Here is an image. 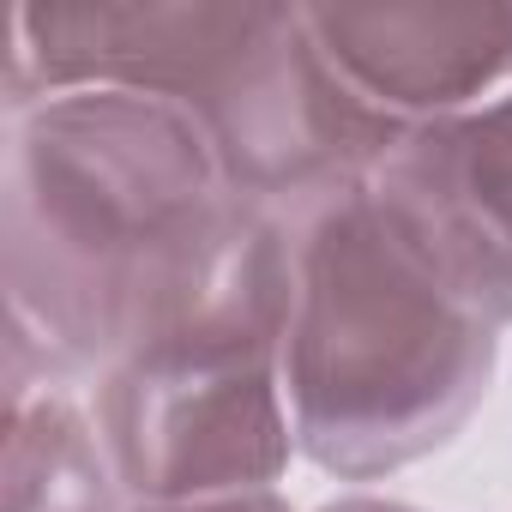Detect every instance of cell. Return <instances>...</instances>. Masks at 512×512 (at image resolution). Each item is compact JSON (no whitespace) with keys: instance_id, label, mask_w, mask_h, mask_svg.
<instances>
[{"instance_id":"4","label":"cell","mask_w":512,"mask_h":512,"mask_svg":"<svg viewBox=\"0 0 512 512\" xmlns=\"http://www.w3.org/2000/svg\"><path fill=\"white\" fill-rule=\"evenodd\" d=\"M85 398L127 500L278 488L296 458L278 362H115Z\"/></svg>"},{"instance_id":"11","label":"cell","mask_w":512,"mask_h":512,"mask_svg":"<svg viewBox=\"0 0 512 512\" xmlns=\"http://www.w3.org/2000/svg\"><path fill=\"white\" fill-rule=\"evenodd\" d=\"M320 512H422V506H410V500H392V494H368V488H356V494H338V500H326Z\"/></svg>"},{"instance_id":"7","label":"cell","mask_w":512,"mask_h":512,"mask_svg":"<svg viewBox=\"0 0 512 512\" xmlns=\"http://www.w3.org/2000/svg\"><path fill=\"white\" fill-rule=\"evenodd\" d=\"M272 7H13L7 115L67 91H127L187 109L253 37Z\"/></svg>"},{"instance_id":"1","label":"cell","mask_w":512,"mask_h":512,"mask_svg":"<svg viewBox=\"0 0 512 512\" xmlns=\"http://www.w3.org/2000/svg\"><path fill=\"white\" fill-rule=\"evenodd\" d=\"M217 193L211 145L175 103L67 91L7 115V392H91L157 247Z\"/></svg>"},{"instance_id":"10","label":"cell","mask_w":512,"mask_h":512,"mask_svg":"<svg viewBox=\"0 0 512 512\" xmlns=\"http://www.w3.org/2000/svg\"><path fill=\"white\" fill-rule=\"evenodd\" d=\"M127 512H296L278 488L253 494H211V500H127Z\"/></svg>"},{"instance_id":"6","label":"cell","mask_w":512,"mask_h":512,"mask_svg":"<svg viewBox=\"0 0 512 512\" xmlns=\"http://www.w3.org/2000/svg\"><path fill=\"white\" fill-rule=\"evenodd\" d=\"M368 193L452 296L488 326H512V91L416 121Z\"/></svg>"},{"instance_id":"8","label":"cell","mask_w":512,"mask_h":512,"mask_svg":"<svg viewBox=\"0 0 512 512\" xmlns=\"http://www.w3.org/2000/svg\"><path fill=\"white\" fill-rule=\"evenodd\" d=\"M320 49L404 127L464 115L512 91V0H386L302 7Z\"/></svg>"},{"instance_id":"2","label":"cell","mask_w":512,"mask_h":512,"mask_svg":"<svg viewBox=\"0 0 512 512\" xmlns=\"http://www.w3.org/2000/svg\"><path fill=\"white\" fill-rule=\"evenodd\" d=\"M494 344L500 326L434 278L368 187L290 217L278 380L314 470L380 482L440 452L488 398Z\"/></svg>"},{"instance_id":"9","label":"cell","mask_w":512,"mask_h":512,"mask_svg":"<svg viewBox=\"0 0 512 512\" xmlns=\"http://www.w3.org/2000/svg\"><path fill=\"white\" fill-rule=\"evenodd\" d=\"M0 512H127L91 398L67 386L7 392Z\"/></svg>"},{"instance_id":"3","label":"cell","mask_w":512,"mask_h":512,"mask_svg":"<svg viewBox=\"0 0 512 512\" xmlns=\"http://www.w3.org/2000/svg\"><path fill=\"white\" fill-rule=\"evenodd\" d=\"M217 181L278 217L356 193L410 133L386 115L308 31L302 7H272L253 37L193 103Z\"/></svg>"},{"instance_id":"5","label":"cell","mask_w":512,"mask_h":512,"mask_svg":"<svg viewBox=\"0 0 512 512\" xmlns=\"http://www.w3.org/2000/svg\"><path fill=\"white\" fill-rule=\"evenodd\" d=\"M284 320L290 217L223 187L145 266L115 362H278Z\"/></svg>"}]
</instances>
